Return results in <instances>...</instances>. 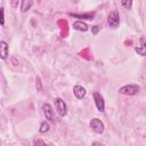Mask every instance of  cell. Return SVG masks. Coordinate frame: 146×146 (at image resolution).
<instances>
[{"mask_svg": "<svg viewBox=\"0 0 146 146\" xmlns=\"http://www.w3.org/2000/svg\"><path fill=\"white\" fill-rule=\"evenodd\" d=\"M140 42H141V47H136L135 50H136V52H138L139 55L146 56V42H145V40H144L143 38L140 39Z\"/></svg>", "mask_w": 146, "mask_h": 146, "instance_id": "30bf717a", "label": "cell"}, {"mask_svg": "<svg viewBox=\"0 0 146 146\" xmlns=\"http://www.w3.org/2000/svg\"><path fill=\"white\" fill-rule=\"evenodd\" d=\"M33 145H46V141L36 138V139H33Z\"/></svg>", "mask_w": 146, "mask_h": 146, "instance_id": "2e32d148", "label": "cell"}, {"mask_svg": "<svg viewBox=\"0 0 146 146\" xmlns=\"http://www.w3.org/2000/svg\"><path fill=\"white\" fill-rule=\"evenodd\" d=\"M42 110H43V114H44L46 119H47L48 121H50V122H55V117H54V110H52L51 105H50V104H48V103H44V104L42 105Z\"/></svg>", "mask_w": 146, "mask_h": 146, "instance_id": "5b68a950", "label": "cell"}, {"mask_svg": "<svg viewBox=\"0 0 146 146\" xmlns=\"http://www.w3.org/2000/svg\"><path fill=\"white\" fill-rule=\"evenodd\" d=\"M73 94H74V96H75L78 99H82V98L86 96L87 91H86V89H84L82 86L76 84V86H74V88H73Z\"/></svg>", "mask_w": 146, "mask_h": 146, "instance_id": "ba28073f", "label": "cell"}, {"mask_svg": "<svg viewBox=\"0 0 146 146\" xmlns=\"http://www.w3.org/2000/svg\"><path fill=\"white\" fill-rule=\"evenodd\" d=\"M54 103H55V108H56L57 114H58L59 116H62V117L65 116L66 113H67V106H66L65 102H64L62 98L57 97V98H55Z\"/></svg>", "mask_w": 146, "mask_h": 146, "instance_id": "7a4b0ae2", "label": "cell"}, {"mask_svg": "<svg viewBox=\"0 0 146 146\" xmlns=\"http://www.w3.org/2000/svg\"><path fill=\"white\" fill-rule=\"evenodd\" d=\"M73 17H78V18H82V19H94V13H88V14H83V15H76V14H70Z\"/></svg>", "mask_w": 146, "mask_h": 146, "instance_id": "7c38bea8", "label": "cell"}, {"mask_svg": "<svg viewBox=\"0 0 146 146\" xmlns=\"http://www.w3.org/2000/svg\"><path fill=\"white\" fill-rule=\"evenodd\" d=\"M107 23L111 27L115 29L119 26L120 24V16H119V11L116 9L112 10L110 14H108V17H107Z\"/></svg>", "mask_w": 146, "mask_h": 146, "instance_id": "3957f363", "label": "cell"}, {"mask_svg": "<svg viewBox=\"0 0 146 146\" xmlns=\"http://www.w3.org/2000/svg\"><path fill=\"white\" fill-rule=\"evenodd\" d=\"M35 87H36V90H39V91L42 90V82H41V79L39 76L35 79Z\"/></svg>", "mask_w": 146, "mask_h": 146, "instance_id": "9a60e30c", "label": "cell"}, {"mask_svg": "<svg viewBox=\"0 0 146 146\" xmlns=\"http://www.w3.org/2000/svg\"><path fill=\"white\" fill-rule=\"evenodd\" d=\"M121 5L125 9H131V7H132V0H121Z\"/></svg>", "mask_w": 146, "mask_h": 146, "instance_id": "5bb4252c", "label": "cell"}, {"mask_svg": "<svg viewBox=\"0 0 146 146\" xmlns=\"http://www.w3.org/2000/svg\"><path fill=\"white\" fill-rule=\"evenodd\" d=\"M72 27H73L74 30H76V31H80V32H87L88 29H89V26H88L84 22H82V21H76V22H74L73 25H72Z\"/></svg>", "mask_w": 146, "mask_h": 146, "instance_id": "9c48e42d", "label": "cell"}, {"mask_svg": "<svg viewBox=\"0 0 146 146\" xmlns=\"http://www.w3.org/2000/svg\"><path fill=\"white\" fill-rule=\"evenodd\" d=\"M8 55H9V47H8L6 41L1 40L0 41V57H1V59H6L8 57Z\"/></svg>", "mask_w": 146, "mask_h": 146, "instance_id": "52a82bcc", "label": "cell"}, {"mask_svg": "<svg viewBox=\"0 0 146 146\" xmlns=\"http://www.w3.org/2000/svg\"><path fill=\"white\" fill-rule=\"evenodd\" d=\"M139 90H140L139 86L131 83V84H125V86L121 87V88L119 89V92L122 94V95H125V96H133V95L138 94Z\"/></svg>", "mask_w": 146, "mask_h": 146, "instance_id": "6da1fadb", "label": "cell"}, {"mask_svg": "<svg viewBox=\"0 0 146 146\" xmlns=\"http://www.w3.org/2000/svg\"><path fill=\"white\" fill-rule=\"evenodd\" d=\"M1 11H2V21H1V25H3V24H5V10H3V8H1Z\"/></svg>", "mask_w": 146, "mask_h": 146, "instance_id": "d6986e66", "label": "cell"}, {"mask_svg": "<svg viewBox=\"0 0 146 146\" xmlns=\"http://www.w3.org/2000/svg\"><path fill=\"white\" fill-rule=\"evenodd\" d=\"M49 128H50L49 123H48L47 121H43V122H41V124H40L39 132H40V133H46V132L49 131Z\"/></svg>", "mask_w": 146, "mask_h": 146, "instance_id": "4fadbf2b", "label": "cell"}, {"mask_svg": "<svg viewBox=\"0 0 146 146\" xmlns=\"http://www.w3.org/2000/svg\"><path fill=\"white\" fill-rule=\"evenodd\" d=\"M10 5L13 8H17L18 6V0H10Z\"/></svg>", "mask_w": 146, "mask_h": 146, "instance_id": "ac0fdd59", "label": "cell"}, {"mask_svg": "<svg viewBox=\"0 0 146 146\" xmlns=\"http://www.w3.org/2000/svg\"><path fill=\"white\" fill-rule=\"evenodd\" d=\"M99 29H100V27H99L98 25H95V26H92V27H91V32H92L94 34H97V32L99 31Z\"/></svg>", "mask_w": 146, "mask_h": 146, "instance_id": "e0dca14e", "label": "cell"}, {"mask_svg": "<svg viewBox=\"0 0 146 146\" xmlns=\"http://www.w3.org/2000/svg\"><path fill=\"white\" fill-rule=\"evenodd\" d=\"M94 100L96 104V107L99 112H104L105 111V103H104V98L99 92H94Z\"/></svg>", "mask_w": 146, "mask_h": 146, "instance_id": "8992f818", "label": "cell"}, {"mask_svg": "<svg viewBox=\"0 0 146 146\" xmlns=\"http://www.w3.org/2000/svg\"><path fill=\"white\" fill-rule=\"evenodd\" d=\"M90 128L92 129V131H95L96 133H99V135L103 133L104 130H105L104 123L99 119H97V117L91 119V121H90Z\"/></svg>", "mask_w": 146, "mask_h": 146, "instance_id": "277c9868", "label": "cell"}, {"mask_svg": "<svg viewBox=\"0 0 146 146\" xmlns=\"http://www.w3.org/2000/svg\"><path fill=\"white\" fill-rule=\"evenodd\" d=\"M32 6V0H22L21 1V11L26 13Z\"/></svg>", "mask_w": 146, "mask_h": 146, "instance_id": "8fae6325", "label": "cell"}]
</instances>
